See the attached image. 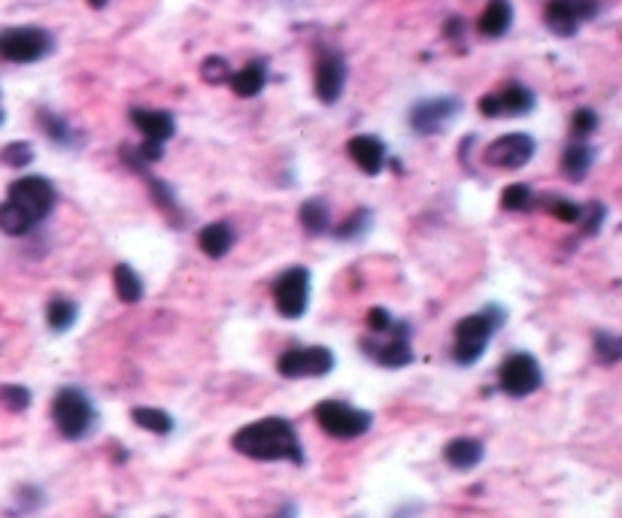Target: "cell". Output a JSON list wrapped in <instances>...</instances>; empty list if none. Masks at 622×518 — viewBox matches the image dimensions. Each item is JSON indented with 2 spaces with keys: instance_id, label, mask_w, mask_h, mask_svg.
<instances>
[{
  "instance_id": "obj_1",
  "label": "cell",
  "mask_w": 622,
  "mask_h": 518,
  "mask_svg": "<svg viewBox=\"0 0 622 518\" xmlns=\"http://www.w3.org/2000/svg\"><path fill=\"white\" fill-rule=\"evenodd\" d=\"M231 446H234V452L252 458V461H292L297 467L306 464L295 424L288 419H279V415H268V419L240 428L231 437Z\"/></svg>"
},
{
  "instance_id": "obj_2",
  "label": "cell",
  "mask_w": 622,
  "mask_h": 518,
  "mask_svg": "<svg viewBox=\"0 0 622 518\" xmlns=\"http://www.w3.org/2000/svg\"><path fill=\"white\" fill-rule=\"evenodd\" d=\"M58 204V191L46 177H22L15 179L6 200L0 204V231L10 237H24L49 219Z\"/></svg>"
},
{
  "instance_id": "obj_3",
  "label": "cell",
  "mask_w": 622,
  "mask_h": 518,
  "mask_svg": "<svg viewBox=\"0 0 622 518\" xmlns=\"http://www.w3.org/2000/svg\"><path fill=\"white\" fill-rule=\"evenodd\" d=\"M504 319H508V309L495 306V304H489L486 309H480L474 315H464V319L455 324L453 361L459 367L477 364L480 358L486 355L489 340L495 337V331L504 328Z\"/></svg>"
},
{
  "instance_id": "obj_4",
  "label": "cell",
  "mask_w": 622,
  "mask_h": 518,
  "mask_svg": "<svg viewBox=\"0 0 622 518\" xmlns=\"http://www.w3.org/2000/svg\"><path fill=\"white\" fill-rule=\"evenodd\" d=\"M52 422H55V428H58V433H61L64 440L77 442V440H86V437H91V433H95V428H97V409H95L91 397L82 388L64 386V388L55 391Z\"/></svg>"
},
{
  "instance_id": "obj_5",
  "label": "cell",
  "mask_w": 622,
  "mask_h": 518,
  "mask_svg": "<svg viewBox=\"0 0 622 518\" xmlns=\"http://www.w3.org/2000/svg\"><path fill=\"white\" fill-rule=\"evenodd\" d=\"M55 40L52 33L43 28H31V24H22V28H6L0 31V58L10 64H34L43 61V58L52 55Z\"/></svg>"
},
{
  "instance_id": "obj_6",
  "label": "cell",
  "mask_w": 622,
  "mask_h": 518,
  "mask_svg": "<svg viewBox=\"0 0 622 518\" xmlns=\"http://www.w3.org/2000/svg\"><path fill=\"white\" fill-rule=\"evenodd\" d=\"M313 415H316L319 428L334 440L364 437L373 424V415L368 409L350 406V404H343V400H322V404H316V409H313Z\"/></svg>"
},
{
  "instance_id": "obj_7",
  "label": "cell",
  "mask_w": 622,
  "mask_h": 518,
  "mask_svg": "<svg viewBox=\"0 0 622 518\" xmlns=\"http://www.w3.org/2000/svg\"><path fill=\"white\" fill-rule=\"evenodd\" d=\"M386 340H361V352L370 358L373 364L386 367V370H401V367L413 364V346H410V324L398 322L392 324V331L380 333Z\"/></svg>"
},
{
  "instance_id": "obj_8",
  "label": "cell",
  "mask_w": 622,
  "mask_h": 518,
  "mask_svg": "<svg viewBox=\"0 0 622 518\" xmlns=\"http://www.w3.org/2000/svg\"><path fill=\"white\" fill-rule=\"evenodd\" d=\"M273 304L283 319H301L310 306V270L306 267H288L273 279Z\"/></svg>"
},
{
  "instance_id": "obj_9",
  "label": "cell",
  "mask_w": 622,
  "mask_h": 518,
  "mask_svg": "<svg viewBox=\"0 0 622 518\" xmlns=\"http://www.w3.org/2000/svg\"><path fill=\"white\" fill-rule=\"evenodd\" d=\"M498 386L508 397H528L544 386V370L535 355L513 352L498 367Z\"/></svg>"
},
{
  "instance_id": "obj_10",
  "label": "cell",
  "mask_w": 622,
  "mask_h": 518,
  "mask_svg": "<svg viewBox=\"0 0 622 518\" xmlns=\"http://www.w3.org/2000/svg\"><path fill=\"white\" fill-rule=\"evenodd\" d=\"M334 370V352L325 346H301L279 355L277 373L286 379H319Z\"/></svg>"
},
{
  "instance_id": "obj_11",
  "label": "cell",
  "mask_w": 622,
  "mask_h": 518,
  "mask_svg": "<svg viewBox=\"0 0 622 518\" xmlns=\"http://www.w3.org/2000/svg\"><path fill=\"white\" fill-rule=\"evenodd\" d=\"M601 13V0H546L544 24L555 37H574L583 22Z\"/></svg>"
},
{
  "instance_id": "obj_12",
  "label": "cell",
  "mask_w": 622,
  "mask_h": 518,
  "mask_svg": "<svg viewBox=\"0 0 622 518\" xmlns=\"http://www.w3.org/2000/svg\"><path fill=\"white\" fill-rule=\"evenodd\" d=\"M346 77H350V70H346L343 55L337 49H319L316 67H313V86H316V97L322 104H337L346 88Z\"/></svg>"
},
{
  "instance_id": "obj_13",
  "label": "cell",
  "mask_w": 622,
  "mask_h": 518,
  "mask_svg": "<svg viewBox=\"0 0 622 518\" xmlns=\"http://www.w3.org/2000/svg\"><path fill=\"white\" fill-rule=\"evenodd\" d=\"M462 113V100L459 97H428L419 100L410 110V128L419 137H431V133H441L446 124L459 119Z\"/></svg>"
},
{
  "instance_id": "obj_14",
  "label": "cell",
  "mask_w": 622,
  "mask_h": 518,
  "mask_svg": "<svg viewBox=\"0 0 622 518\" xmlns=\"http://www.w3.org/2000/svg\"><path fill=\"white\" fill-rule=\"evenodd\" d=\"M535 91L519 86V82H510L501 91H492L480 100V113L486 119H517V115H528L535 110Z\"/></svg>"
},
{
  "instance_id": "obj_15",
  "label": "cell",
  "mask_w": 622,
  "mask_h": 518,
  "mask_svg": "<svg viewBox=\"0 0 622 518\" xmlns=\"http://www.w3.org/2000/svg\"><path fill=\"white\" fill-rule=\"evenodd\" d=\"M537 143L528 133H504L495 143H489L486 149V164L489 167H501V170H519L535 158Z\"/></svg>"
},
{
  "instance_id": "obj_16",
  "label": "cell",
  "mask_w": 622,
  "mask_h": 518,
  "mask_svg": "<svg viewBox=\"0 0 622 518\" xmlns=\"http://www.w3.org/2000/svg\"><path fill=\"white\" fill-rule=\"evenodd\" d=\"M128 119L143 133V140H152V143H168L173 133H177V119L168 110H143V106H134L128 113Z\"/></svg>"
},
{
  "instance_id": "obj_17",
  "label": "cell",
  "mask_w": 622,
  "mask_h": 518,
  "mask_svg": "<svg viewBox=\"0 0 622 518\" xmlns=\"http://www.w3.org/2000/svg\"><path fill=\"white\" fill-rule=\"evenodd\" d=\"M346 152L355 164L361 167V173H368V177H380L386 167V143L380 137H370V133H359V137H352L350 143H346Z\"/></svg>"
},
{
  "instance_id": "obj_18",
  "label": "cell",
  "mask_w": 622,
  "mask_h": 518,
  "mask_svg": "<svg viewBox=\"0 0 622 518\" xmlns=\"http://www.w3.org/2000/svg\"><path fill=\"white\" fill-rule=\"evenodd\" d=\"M483 455H486L483 442L474 437H455L444 446V461L459 473H468V470H474V467H480Z\"/></svg>"
},
{
  "instance_id": "obj_19",
  "label": "cell",
  "mask_w": 622,
  "mask_h": 518,
  "mask_svg": "<svg viewBox=\"0 0 622 518\" xmlns=\"http://www.w3.org/2000/svg\"><path fill=\"white\" fill-rule=\"evenodd\" d=\"M228 86L237 97H259L264 86H268V64L264 61H249L243 70L231 73Z\"/></svg>"
},
{
  "instance_id": "obj_20",
  "label": "cell",
  "mask_w": 622,
  "mask_h": 518,
  "mask_svg": "<svg viewBox=\"0 0 622 518\" xmlns=\"http://www.w3.org/2000/svg\"><path fill=\"white\" fill-rule=\"evenodd\" d=\"M510 24H513L510 0H489L483 15H480V22H477V31L489 40H498L510 31Z\"/></svg>"
},
{
  "instance_id": "obj_21",
  "label": "cell",
  "mask_w": 622,
  "mask_h": 518,
  "mask_svg": "<svg viewBox=\"0 0 622 518\" xmlns=\"http://www.w3.org/2000/svg\"><path fill=\"white\" fill-rule=\"evenodd\" d=\"M197 246L206 258H225L228 249L234 246V228L228 222H213L197 233Z\"/></svg>"
},
{
  "instance_id": "obj_22",
  "label": "cell",
  "mask_w": 622,
  "mask_h": 518,
  "mask_svg": "<svg viewBox=\"0 0 622 518\" xmlns=\"http://www.w3.org/2000/svg\"><path fill=\"white\" fill-rule=\"evenodd\" d=\"M37 122H40V128H43V133L58 149H73V146H79V133L70 128V122L64 119V115H58L52 110H40L37 113Z\"/></svg>"
},
{
  "instance_id": "obj_23",
  "label": "cell",
  "mask_w": 622,
  "mask_h": 518,
  "mask_svg": "<svg viewBox=\"0 0 622 518\" xmlns=\"http://www.w3.org/2000/svg\"><path fill=\"white\" fill-rule=\"evenodd\" d=\"M592 164H595V149L589 146V143H571L565 149V155H562V173L571 179V182H583L586 179V173L592 170Z\"/></svg>"
},
{
  "instance_id": "obj_24",
  "label": "cell",
  "mask_w": 622,
  "mask_h": 518,
  "mask_svg": "<svg viewBox=\"0 0 622 518\" xmlns=\"http://www.w3.org/2000/svg\"><path fill=\"white\" fill-rule=\"evenodd\" d=\"M297 219H301V228H304L306 237H322V233L331 231V210H328V204L322 197L304 200Z\"/></svg>"
},
{
  "instance_id": "obj_25",
  "label": "cell",
  "mask_w": 622,
  "mask_h": 518,
  "mask_svg": "<svg viewBox=\"0 0 622 518\" xmlns=\"http://www.w3.org/2000/svg\"><path fill=\"white\" fill-rule=\"evenodd\" d=\"M79 319V306L77 300L64 297V295H55L52 300H49L46 306V324L52 333H68L73 324H77Z\"/></svg>"
},
{
  "instance_id": "obj_26",
  "label": "cell",
  "mask_w": 622,
  "mask_h": 518,
  "mask_svg": "<svg viewBox=\"0 0 622 518\" xmlns=\"http://www.w3.org/2000/svg\"><path fill=\"white\" fill-rule=\"evenodd\" d=\"M370 228H373V213L364 210V206H361V210L350 213L343 222L334 224V228H331L328 233H331L334 240H340V243H355V240L368 237Z\"/></svg>"
},
{
  "instance_id": "obj_27",
  "label": "cell",
  "mask_w": 622,
  "mask_h": 518,
  "mask_svg": "<svg viewBox=\"0 0 622 518\" xmlns=\"http://www.w3.org/2000/svg\"><path fill=\"white\" fill-rule=\"evenodd\" d=\"M134 170H140L146 177L149 182V191H152V197H155V204H159V210L168 213V219L173 222V228H182V219H179V204H177V195H173V188L168 186V182H159L152 177V173L146 170V164H131Z\"/></svg>"
},
{
  "instance_id": "obj_28",
  "label": "cell",
  "mask_w": 622,
  "mask_h": 518,
  "mask_svg": "<svg viewBox=\"0 0 622 518\" xmlns=\"http://www.w3.org/2000/svg\"><path fill=\"white\" fill-rule=\"evenodd\" d=\"M113 286L122 304H140V300H143V282H140V276L134 273L131 264L113 267Z\"/></svg>"
},
{
  "instance_id": "obj_29",
  "label": "cell",
  "mask_w": 622,
  "mask_h": 518,
  "mask_svg": "<svg viewBox=\"0 0 622 518\" xmlns=\"http://www.w3.org/2000/svg\"><path fill=\"white\" fill-rule=\"evenodd\" d=\"M131 422L149 433H159V437H168V433H173V428H177L170 419V413L155 409V406H134L131 409Z\"/></svg>"
},
{
  "instance_id": "obj_30",
  "label": "cell",
  "mask_w": 622,
  "mask_h": 518,
  "mask_svg": "<svg viewBox=\"0 0 622 518\" xmlns=\"http://www.w3.org/2000/svg\"><path fill=\"white\" fill-rule=\"evenodd\" d=\"M501 206L510 213H526V210H535V191L528 186H522V182H513L501 191Z\"/></svg>"
},
{
  "instance_id": "obj_31",
  "label": "cell",
  "mask_w": 622,
  "mask_h": 518,
  "mask_svg": "<svg viewBox=\"0 0 622 518\" xmlns=\"http://www.w3.org/2000/svg\"><path fill=\"white\" fill-rule=\"evenodd\" d=\"M604 219H608V206L599 204V200H589V204L580 206V219H577V224H580V231H583L586 237H592V233L601 231Z\"/></svg>"
},
{
  "instance_id": "obj_32",
  "label": "cell",
  "mask_w": 622,
  "mask_h": 518,
  "mask_svg": "<svg viewBox=\"0 0 622 518\" xmlns=\"http://www.w3.org/2000/svg\"><path fill=\"white\" fill-rule=\"evenodd\" d=\"M595 355H599V361L604 367H613L622 358V342L617 333L610 331H599L595 333Z\"/></svg>"
},
{
  "instance_id": "obj_33",
  "label": "cell",
  "mask_w": 622,
  "mask_h": 518,
  "mask_svg": "<svg viewBox=\"0 0 622 518\" xmlns=\"http://www.w3.org/2000/svg\"><path fill=\"white\" fill-rule=\"evenodd\" d=\"M0 161H4L6 167H13V170H22V167H28L31 161H34V146L24 143V140L4 146V152H0Z\"/></svg>"
},
{
  "instance_id": "obj_34",
  "label": "cell",
  "mask_w": 622,
  "mask_h": 518,
  "mask_svg": "<svg viewBox=\"0 0 622 518\" xmlns=\"http://www.w3.org/2000/svg\"><path fill=\"white\" fill-rule=\"evenodd\" d=\"M546 204H544V210L555 215V219H562V222H568V224H577L580 219V204H574V200H568V197H544Z\"/></svg>"
},
{
  "instance_id": "obj_35",
  "label": "cell",
  "mask_w": 622,
  "mask_h": 518,
  "mask_svg": "<svg viewBox=\"0 0 622 518\" xmlns=\"http://www.w3.org/2000/svg\"><path fill=\"white\" fill-rule=\"evenodd\" d=\"M0 404L10 413H24L31 406V391L24 386H0Z\"/></svg>"
},
{
  "instance_id": "obj_36",
  "label": "cell",
  "mask_w": 622,
  "mask_h": 518,
  "mask_svg": "<svg viewBox=\"0 0 622 518\" xmlns=\"http://www.w3.org/2000/svg\"><path fill=\"white\" fill-rule=\"evenodd\" d=\"M201 77H204V82H210V86H219V82H228L231 67H228L225 58L213 55V58H206V61L201 64Z\"/></svg>"
},
{
  "instance_id": "obj_37",
  "label": "cell",
  "mask_w": 622,
  "mask_h": 518,
  "mask_svg": "<svg viewBox=\"0 0 622 518\" xmlns=\"http://www.w3.org/2000/svg\"><path fill=\"white\" fill-rule=\"evenodd\" d=\"M595 128H599V115H595L592 110H577L574 115H571V137L586 140Z\"/></svg>"
},
{
  "instance_id": "obj_38",
  "label": "cell",
  "mask_w": 622,
  "mask_h": 518,
  "mask_svg": "<svg viewBox=\"0 0 622 518\" xmlns=\"http://www.w3.org/2000/svg\"><path fill=\"white\" fill-rule=\"evenodd\" d=\"M392 324H395L392 313H389V309H383V306H373L370 313H368V328H370L373 333H386V331H392Z\"/></svg>"
},
{
  "instance_id": "obj_39",
  "label": "cell",
  "mask_w": 622,
  "mask_h": 518,
  "mask_svg": "<svg viewBox=\"0 0 622 518\" xmlns=\"http://www.w3.org/2000/svg\"><path fill=\"white\" fill-rule=\"evenodd\" d=\"M19 500H22V513H34V509L43 506V491L34 486L19 488Z\"/></svg>"
},
{
  "instance_id": "obj_40",
  "label": "cell",
  "mask_w": 622,
  "mask_h": 518,
  "mask_svg": "<svg viewBox=\"0 0 622 518\" xmlns=\"http://www.w3.org/2000/svg\"><path fill=\"white\" fill-rule=\"evenodd\" d=\"M273 518H297V506H295V504L279 506L277 513H273Z\"/></svg>"
},
{
  "instance_id": "obj_41",
  "label": "cell",
  "mask_w": 622,
  "mask_h": 518,
  "mask_svg": "<svg viewBox=\"0 0 622 518\" xmlns=\"http://www.w3.org/2000/svg\"><path fill=\"white\" fill-rule=\"evenodd\" d=\"M88 4L95 6V10H101V6H106V4H110V0H88Z\"/></svg>"
},
{
  "instance_id": "obj_42",
  "label": "cell",
  "mask_w": 622,
  "mask_h": 518,
  "mask_svg": "<svg viewBox=\"0 0 622 518\" xmlns=\"http://www.w3.org/2000/svg\"><path fill=\"white\" fill-rule=\"evenodd\" d=\"M4 119H6V113H4V104H0V124H4Z\"/></svg>"
}]
</instances>
